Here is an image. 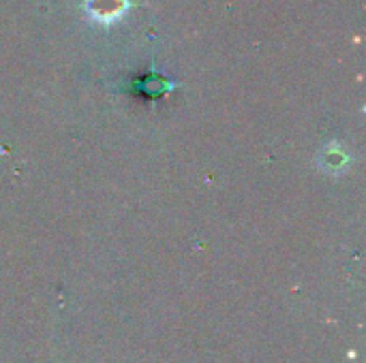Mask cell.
<instances>
[{
    "mask_svg": "<svg viewBox=\"0 0 366 363\" xmlns=\"http://www.w3.org/2000/svg\"><path fill=\"white\" fill-rule=\"evenodd\" d=\"M127 9V0H90V11L103 21L118 17Z\"/></svg>",
    "mask_w": 366,
    "mask_h": 363,
    "instance_id": "obj_1",
    "label": "cell"
}]
</instances>
